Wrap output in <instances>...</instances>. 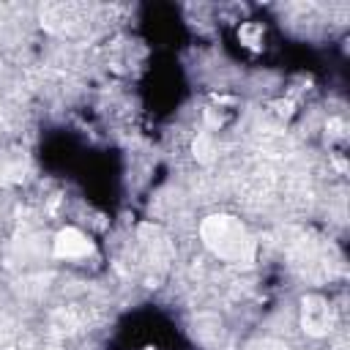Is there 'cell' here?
Wrapping results in <instances>:
<instances>
[{
  "mask_svg": "<svg viewBox=\"0 0 350 350\" xmlns=\"http://www.w3.org/2000/svg\"><path fill=\"white\" fill-rule=\"evenodd\" d=\"M200 235L202 243L224 262H249L254 257V238L235 216L227 213L208 216L200 227Z\"/></svg>",
  "mask_w": 350,
  "mask_h": 350,
  "instance_id": "obj_1",
  "label": "cell"
},
{
  "mask_svg": "<svg viewBox=\"0 0 350 350\" xmlns=\"http://www.w3.org/2000/svg\"><path fill=\"white\" fill-rule=\"evenodd\" d=\"M93 254V241L77 230V227H66L55 235V257L60 260H85Z\"/></svg>",
  "mask_w": 350,
  "mask_h": 350,
  "instance_id": "obj_2",
  "label": "cell"
},
{
  "mask_svg": "<svg viewBox=\"0 0 350 350\" xmlns=\"http://www.w3.org/2000/svg\"><path fill=\"white\" fill-rule=\"evenodd\" d=\"M304 331L312 334V336H323L328 334V325H331V317H328V304L317 295H309L304 298Z\"/></svg>",
  "mask_w": 350,
  "mask_h": 350,
  "instance_id": "obj_3",
  "label": "cell"
},
{
  "mask_svg": "<svg viewBox=\"0 0 350 350\" xmlns=\"http://www.w3.org/2000/svg\"><path fill=\"white\" fill-rule=\"evenodd\" d=\"M191 150H194L197 161H211V159H213V153H216L211 134H208V131H200V134L194 137V142H191Z\"/></svg>",
  "mask_w": 350,
  "mask_h": 350,
  "instance_id": "obj_4",
  "label": "cell"
}]
</instances>
